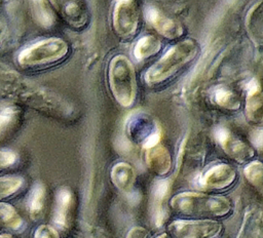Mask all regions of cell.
I'll return each instance as SVG.
<instances>
[{"label": "cell", "instance_id": "16", "mask_svg": "<svg viewBox=\"0 0 263 238\" xmlns=\"http://www.w3.org/2000/svg\"><path fill=\"white\" fill-rule=\"evenodd\" d=\"M111 181L123 193H130L136 183V172L126 162H118L111 169Z\"/></svg>", "mask_w": 263, "mask_h": 238}, {"label": "cell", "instance_id": "14", "mask_svg": "<svg viewBox=\"0 0 263 238\" xmlns=\"http://www.w3.org/2000/svg\"><path fill=\"white\" fill-rule=\"evenodd\" d=\"M22 119V112L17 107H7L0 111V145L16 132Z\"/></svg>", "mask_w": 263, "mask_h": 238}, {"label": "cell", "instance_id": "10", "mask_svg": "<svg viewBox=\"0 0 263 238\" xmlns=\"http://www.w3.org/2000/svg\"><path fill=\"white\" fill-rule=\"evenodd\" d=\"M145 15L156 31L168 39L178 38L183 34V28L178 22L167 17L153 5L146 6Z\"/></svg>", "mask_w": 263, "mask_h": 238}, {"label": "cell", "instance_id": "31", "mask_svg": "<svg viewBox=\"0 0 263 238\" xmlns=\"http://www.w3.org/2000/svg\"><path fill=\"white\" fill-rule=\"evenodd\" d=\"M155 238H173V236H171V235L167 234V233H161V234H159L158 236H156Z\"/></svg>", "mask_w": 263, "mask_h": 238}, {"label": "cell", "instance_id": "17", "mask_svg": "<svg viewBox=\"0 0 263 238\" xmlns=\"http://www.w3.org/2000/svg\"><path fill=\"white\" fill-rule=\"evenodd\" d=\"M262 2H258L252 6L246 17V27L251 39L257 45L262 42Z\"/></svg>", "mask_w": 263, "mask_h": 238}, {"label": "cell", "instance_id": "9", "mask_svg": "<svg viewBox=\"0 0 263 238\" xmlns=\"http://www.w3.org/2000/svg\"><path fill=\"white\" fill-rule=\"evenodd\" d=\"M236 179V171L228 164L219 163L210 167L200 177L199 184L206 189L221 190L231 186Z\"/></svg>", "mask_w": 263, "mask_h": 238}, {"label": "cell", "instance_id": "29", "mask_svg": "<svg viewBox=\"0 0 263 238\" xmlns=\"http://www.w3.org/2000/svg\"><path fill=\"white\" fill-rule=\"evenodd\" d=\"M252 141L254 143V145L259 149L261 150V146H262V130L261 129H258L254 132L253 134V137H252Z\"/></svg>", "mask_w": 263, "mask_h": 238}, {"label": "cell", "instance_id": "12", "mask_svg": "<svg viewBox=\"0 0 263 238\" xmlns=\"http://www.w3.org/2000/svg\"><path fill=\"white\" fill-rule=\"evenodd\" d=\"M145 159L147 166L151 171L158 175H165L172 168V156L168 150L156 143L148 148H145Z\"/></svg>", "mask_w": 263, "mask_h": 238}, {"label": "cell", "instance_id": "19", "mask_svg": "<svg viewBox=\"0 0 263 238\" xmlns=\"http://www.w3.org/2000/svg\"><path fill=\"white\" fill-rule=\"evenodd\" d=\"M25 185L26 180L21 175L0 176V203L16 196Z\"/></svg>", "mask_w": 263, "mask_h": 238}, {"label": "cell", "instance_id": "8", "mask_svg": "<svg viewBox=\"0 0 263 238\" xmlns=\"http://www.w3.org/2000/svg\"><path fill=\"white\" fill-rule=\"evenodd\" d=\"M215 140L220 144L223 151L233 160L242 163L254 156L253 149L242 141L235 137L226 127L217 126L213 131Z\"/></svg>", "mask_w": 263, "mask_h": 238}, {"label": "cell", "instance_id": "18", "mask_svg": "<svg viewBox=\"0 0 263 238\" xmlns=\"http://www.w3.org/2000/svg\"><path fill=\"white\" fill-rule=\"evenodd\" d=\"M0 226L15 232L23 230L25 226L24 219L20 212L8 202L0 203Z\"/></svg>", "mask_w": 263, "mask_h": 238}, {"label": "cell", "instance_id": "25", "mask_svg": "<svg viewBox=\"0 0 263 238\" xmlns=\"http://www.w3.org/2000/svg\"><path fill=\"white\" fill-rule=\"evenodd\" d=\"M168 191V184L166 181H160L156 184L154 189V202L156 204V223L159 225L163 221V212L160 210L161 202Z\"/></svg>", "mask_w": 263, "mask_h": 238}, {"label": "cell", "instance_id": "13", "mask_svg": "<svg viewBox=\"0 0 263 238\" xmlns=\"http://www.w3.org/2000/svg\"><path fill=\"white\" fill-rule=\"evenodd\" d=\"M262 91L259 82L252 79L247 85L246 98V115L253 122H261L262 120Z\"/></svg>", "mask_w": 263, "mask_h": 238}, {"label": "cell", "instance_id": "26", "mask_svg": "<svg viewBox=\"0 0 263 238\" xmlns=\"http://www.w3.org/2000/svg\"><path fill=\"white\" fill-rule=\"evenodd\" d=\"M18 162V155L11 150L0 149V172L5 171Z\"/></svg>", "mask_w": 263, "mask_h": 238}, {"label": "cell", "instance_id": "30", "mask_svg": "<svg viewBox=\"0 0 263 238\" xmlns=\"http://www.w3.org/2000/svg\"><path fill=\"white\" fill-rule=\"evenodd\" d=\"M0 238H17V237L13 234H10V233H1Z\"/></svg>", "mask_w": 263, "mask_h": 238}, {"label": "cell", "instance_id": "24", "mask_svg": "<svg viewBox=\"0 0 263 238\" xmlns=\"http://www.w3.org/2000/svg\"><path fill=\"white\" fill-rule=\"evenodd\" d=\"M243 174L246 179L257 188L262 187V179H263V165L260 161H252L250 162L243 169Z\"/></svg>", "mask_w": 263, "mask_h": 238}, {"label": "cell", "instance_id": "21", "mask_svg": "<svg viewBox=\"0 0 263 238\" xmlns=\"http://www.w3.org/2000/svg\"><path fill=\"white\" fill-rule=\"evenodd\" d=\"M160 41L151 35H146L140 38L134 48V55L137 60H144L154 55L160 49Z\"/></svg>", "mask_w": 263, "mask_h": 238}, {"label": "cell", "instance_id": "2", "mask_svg": "<svg viewBox=\"0 0 263 238\" xmlns=\"http://www.w3.org/2000/svg\"><path fill=\"white\" fill-rule=\"evenodd\" d=\"M197 52L198 43L193 39H186L177 43L147 70L145 73L146 82L158 84L166 81L191 62Z\"/></svg>", "mask_w": 263, "mask_h": 238}, {"label": "cell", "instance_id": "4", "mask_svg": "<svg viewBox=\"0 0 263 238\" xmlns=\"http://www.w3.org/2000/svg\"><path fill=\"white\" fill-rule=\"evenodd\" d=\"M110 89L115 100L123 107L133 105L137 94V80L134 66L124 55L114 56L108 71Z\"/></svg>", "mask_w": 263, "mask_h": 238}, {"label": "cell", "instance_id": "20", "mask_svg": "<svg viewBox=\"0 0 263 238\" xmlns=\"http://www.w3.org/2000/svg\"><path fill=\"white\" fill-rule=\"evenodd\" d=\"M32 14L36 23L43 28H50L55 23V13L47 1H33Z\"/></svg>", "mask_w": 263, "mask_h": 238}, {"label": "cell", "instance_id": "3", "mask_svg": "<svg viewBox=\"0 0 263 238\" xmlns=\"http://www.w3.org/2000/svg\"><path fill=\"white\" fill-rule=\"evenodd\" d=\"M68 43L57 37L39 40L23 50L16 56V64L24 70H37L55 64L68 54Z\"/></svg>", "mask_w": 263, "mask_h": 238}, {"label": "cell", "instance_id": "22", "mask_svg": "<svg viewBox=\"0 0 263 238\" xmlns=\"http://www.w3.org/2000/svg\"><path fill=\"white\" fill-rule=\"evenodd\" d=\"M64 14L68 22L74 27H81L86 22V10L81 2H68L64 7Z\"/></svg>", "mask_w": 263, "mask_h": 238}, {"label": "cell", "instance_id": "15", "mask_svg": "<svg viewBox=\"0 0 263 238\" xmlns=\"http://www.w3.org/2000/svg\"><path fill=\"white\" fill-rule=\"evenodd\" d=\"M46 205V188L42 183H36L27 198L26 208L30 219L34 222L39 221L45 210Z\"/></svg>", "mask_w": 263, "mask_h": 238}, {"label": "cell", "instance_id": "5", "mask_svg": "<svg viewBox=\"0 0 263 238\" xmlns=\"http://www.w3.org/2000/svg\"><path fill=\"white\" fill-rule=\"evenodd\" d=\"M168 231L175 238H216L222 226L214 220H179L170 224Z\"/></svg>", "mask_w": 263, "mask_h": 238}, {"label": "cell", "instance_id": "28", "mask_svg": "<svg viewBox=\"0 0 263 238\" xmlns=\"http://www.w3.org/2000/svg\"><path fill=\"white\" fill-rule=\"evenodd\" d=\"M149 233L143 227H134L132 228L126 235V238H148Z\"/></svg>", "mask_w": 263, "mask_h": 238}, {"label": "cell", "instance_id": "27", "mask_svg": "<svg viewBox=\"0 0 263 238\" xmlns=\"http://www.w3.org/2000/svg\"><path fill=\"white\" fill-rule=\"evenodd\" d=\"M33 238H61L58 231L49 225H40L36 228Z\"/></svg>", "mask_w": 263, "mask_h": 238}, {"label": "cell", "instance_id": "7", "mask_svg": "<svg viewBox=\"0 0 263 238\" xmlns=\"http://www.w3.org/2000/svg\"><path fill=\"white\" fill-rule=\"evenodd\" d=\"M139 7L135 1H118L113 11V26L116 33L127 38L133 36L139 25Z\"/></svg>", "mask_w": 263, "mask_h": 238}, {"label": "cell", "instance_id": "1", "mask_svg": "<svg viewBox=\"0 0 263 238\" xmlns=\"http://www.w3.org/2000/svg\"><path fill=\"white\" fill-rule=\"evenodd\" d=\"M171 206L179 214L200 220L224 217L231 211V204L227 198L196 192L175 195L171 200Z\"/></svg>", "mask_w": 263, "mask_h": 238}, {"label": "cell", "instance_id": "6", "mask_svg": "<svg viewBox=\"0 0 263 238\" xmlns=\"http://www.w3.org/2000/svg\"><path fill=\"white\" fill-rule=\"evenodd\" d=\"M126 127L128 136L137 143H142L144 148L159 143V128L153 118L146 113L139 112L132 115L128 118Z\"/></svg>", "mask_w": 263, "mask_h": 238}, {"label": "cell", "instance_id": "23", "mask_svg": "<svg viewBox=\"0 0 263 238\" xmlns=\"http://www.w3.org/2000/svg\"><path fill=\"white\" fill-rule=\"evenodd\" d=\"M213 101L228 110H236L239 108V100L230 89L225 86H218L213 92Z\"/></svg>", "mask_w": 263, "mask_h": 238}, {"label": "cell", "instance_id": "11", "mask_svg": "<svg viewBox=\"0 0 263 238\" xmlns=\"http://www.w3.org/2000/svg\"><path fill=\"white\" fill-rule=\"evenodd\" d=\"M73 203L74 196L70 188H60L55 195V204L52 215V221L58 228L66 230L69 227Z\"/></svg>", "mask_w": 263, "mask_h": 238}]
</instances>
